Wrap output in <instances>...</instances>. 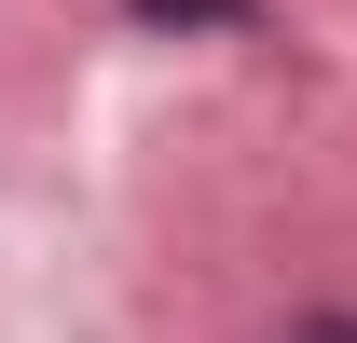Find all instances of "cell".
I'll list each match as a JSON object with an SVG mask.
<instances>
[{"instance_id": "7a4b0ae2", "label": "cell", "mask_w": 357, "mask_h": 343, "mask_svg": "<svg viewBox=\"0 0 357 343\" xmlns=\"http://www.w3.org/2000/svg\"><path fill=\"white\" fill-rule=\"evenodd\" d=\"M137 14H248V0H137Z\"/></svg>"}, {"instance_id": "6da1fadb", "label": "cell", "mask_w": 357, "mask_h": 343, "mask_svg": "<svg viewBox=\"0 0 357 343\" xmlns=\"http://www.w3.org/2000/svg\"><path fill=\"white\" fill-rule=\"evenodd\" d=\"M289 343H357V316H303V330H289Z\"/></svg>"}]
</instances>
